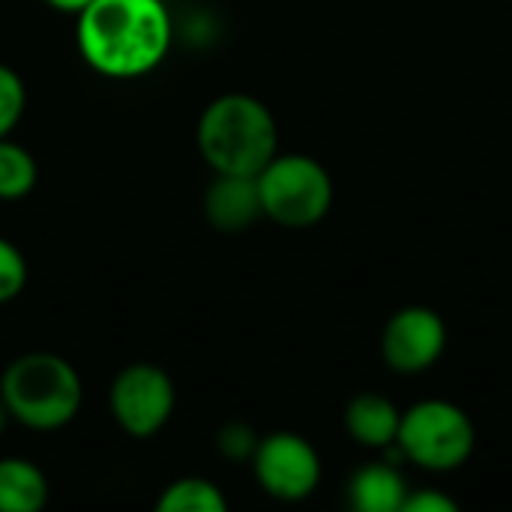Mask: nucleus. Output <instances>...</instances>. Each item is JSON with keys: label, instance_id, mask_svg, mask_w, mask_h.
Returning <instances> with one entry per match:
<instances>
[{"label": "nucleus", "instance_id": "f257e3e1", "mask_svg": "<svg viewBox=\"0 0 512 512\" xmlns=\"http://www.w3.org/2000/svg\"><path fill=\"white\" fill-rule=\"evenodd\" d=\"M174 24L162 0H90L75 15V45L105 78H141L171 48Z\"/></svg>", "mask_w": 512, "mask_h": 512}, {"label": "nucleus", "instance_id": "f03ea898", "mask_svg": "<svg viewBox=\"0 0 512 512\" xmlns=\"http://www.w3.org/2000/svg\"><path fill=\"white\" fill-rule=\"evenodd\" d=\"M195 141L213 174L258 177L279 153V126L258 96L222 93L201 111Z\"/></svg>", "mask_w": 512, "mask_h": 512}, {"label": "nucleus", "instance_id": "7ed1b4c3", "mask_svg": "<svg viewBox=\"0 0 512 512\" xmlns=\"http://www.w3.org/2000/svg\"><path fill=\"white\" fill-rule=\"evenodd\" d=\"M0 399L9 417L24 429L57 432L78 417L84 384L66 357L51 351H30L3 369Z\"/></svg>", "mask_w": 512, "mask_h": 512}, {"label": "nucleus", "instance_id": "20e7f679", "mask_svg": "<svg viewBox=\"0 0 512 512\" xmlns=\"http://www.w3.org/2000/svg\"><path fill=\"white\" fill-rule=\"evenodd\" d=\"M255 180L264 216L291 231L324 222L336 198L330 171L306 153H276Z\"/></svg>", "mask_w": 512, "mask_h": 512}, {"label": "nucleus", "instance_id": "39448f33", "mask_svg": "<svg viewBox=\"0 0 512 512\" xmlns=\"http://www.w3.org/2000/svg\"><path fill=\"white\" fill-rule=\"evenodd\" d=\"M399 450L408 465L432 474H450L468 465L477 447V429L465 408L447 399H423L402 411Z\"/></svg>", "mask_w": 512, "mask_h": 512}, {"label": "nucleus", "instance_id": "423d86ee", "mask_svg": "<svg viewBox=\"0 0 512 512\" xmlns=\"http://www.w3.org/2000/svg\"><path fill=\"white\" fill-rule=\"evenodd\" d=\"M177 390L171 375L156 363H132L117 372L108 390L114 423L132 438H153L174 414Z\"/></svg>", "mask_w": 512, "mask_h": 512}, {"label": "nucleus", "instance_id": "0eeeda50", "mask_svg": "<svg viewBox=\"0 0 512 512\" xmlns=\"http://www.w3.org/2000/svg\"><path fill=\"white\" fill-rule=\"evenodd\" d=\"M252 471L258 486L285 504L306 501L321 483V456L297 432H273L258 441L252 456Z\"/></svg>", "mask_w": 512, "mask_h": 512}, {"label": "nucleus", "instance_id": "6e6552de", "mask_svg": "<svg viewBox=\"0 0 512 512\" xmlns=\"http://www.w3.org/2000/svg\"><path fill=\"white\" fill-rule=\"evenodd\" d=\"M447 351V324L429 306H405L381 333V357L396 375H423Z\"/></svg>", "mask_w": 512, "mask_h": 512}, {"label": "nucleus", "instance_id": "1a4fd4ad", "mask_svg": "<svg viewBox=\"0 0 512 512\" xmlns=\"http://www.w3.org/2000/svg\"><path fill=\"white\" fill-rule=\"evenodd\" d=\"M264 216L258 180L243 174H216L204 192V219L213 231L240 234Z\"/></svg>", "mask_w": 512, "mask_h": 512}, {"label": "nucleus", "instance_id": "9d476101", "mask_svg": "<svg viewBox=\"0 0 512 512\" xmlns=\"http://www.w3.org/2000/svg\"><path fill=\"white\" fill-rule=\"evenodd\" d=\"M402 411L381 393H357L345 408V429L348 435L369 450H384L399 435Z\"/></svg>", "mask_w": 512, "mask_h": 512}, {"label": "nucleus", "instance_id": "9b49d317", "mask_svg": "<svg viewBox=\"0 0 512 512\" xmlns=\"http://www.w3.org/2000/svg\"><path fill=\"white\" fill-rule=\"evenodd\" d=\"M408 492V480L396 465L369 462L351 477L348 504L357 512H402Z\"/></svg>", "mask_w": 512, "mask_h": 512}, {"label": "nucleus", "instance_id": "f8f14e48", "mask_svg": "<svg viewBox=\"0 0 512 512\" xmlns=\"http://www.w3.org/2000/svg\"><path fill=\"white\" fill-rule=\"evenodd\" d=\"M48 477L21 456L0 459V512H39L48 504Z\"/></svg>", "mask_w": 512, "mask_h": 512}, {"label": "nucleus", "instance_id": "ddd939ff", "mask_svg": "<svg viewBox=\"0 0 512 512\" xmlns=\"http://www.w3.org/2000/svg\"><path fill=\"white\" fill-rule=\"evenodd\" d=\"M159 512H225L228 498L213 480L204 477H180L168 483L156 501Z\"/></svg>", "mask_w": 512, "mask_h": 512}, {"label": "nucleus", "instance_id": "4468645a", "mask_svg": "<svg viewBox=\"0 0 512 512\" xmlns=\"http://www.w3.org/2000/svg\"><path fill=\"white\" fill-rule=\"evenodd\" d=\"M39 165L33 153L12 138H0V201H18L33 192Z\"/></svg>", "mask_w": 512, "mask_h": 512}, {"label": "nucleus", "instance_id": "2eb2a0df", "mask_svg": "<svg viewBox=\"0 0 512 512\" xmlns=\"http://www.w3.org/2000/svg\"><path fill=\"white\" fill-rule=\"evenodd\" d=\"M24 108H27L24 78L12 66L0 63V138H9L15 132V126L24 117Z\"/></svg>", "mask_w": 512, "mask_h": 512}, {"label": "nucleus", "instance_id": "dca6fc26", "mask_svg": "<svg viewBox=\"0 0 512 512\" xmlns=\"http://www.w3.org/2000/svg\"><path fill=\"white\" fill-rule=\"evenodd\" d=\"M27 285V258L21 255V249L0 237V303L15 300Z\"/></svg>", "mask_w": 512, "mask_h": 512}, {"label": "nucleus", "instance_id": "f3484780", "mask_svg": "<svg viewBox=\"0 0 512 512\" xmlns=\"http://www.w3.org/2000/svg\"><path fill=\"white\" fill-rule=\"evenodd\" d=\"M258 435L252 426L246 423H225L216 435V450L231 459V462H252L255 450H258Z\"/></svg>", "mask_w": 512, "mask_h": 512}, {"label": "nucleus", "instance_id": "a211bd4d", "mask_svg": "<svg viewBox=\"0 0 512 512\" xmlns=\"http://www.w3.org/2000/svg\"><path fill=\"white\" fill-rule=\"evenodd\" d=\"M459 504L453 498H447L444 492L435 489H423V492H408L402 512H456Z\"/></svg>", "mask_w": 512, "mask_h": 512}, {"label": "nucleus", "instance_id": "6ab92c4d", "mask_svg": "<svg viewBox=\"0 0 512 512\" xmlns=\"http://www.w3.org/2000/svg\"><path fill=\"white\" fill-rule=\"evenodd\" d=\"M51 9H57V12H66V15H78L90 0H45Z\"/></svg>", "mask_w": 512, "mask_h": 512}, {"label": "nucleus", "instance_id": "aec40b11", "mask_svg": "<svg viewBox=\"0 0 512 512\" xmlns=\"http://www.w3.org/2000/svg\"><path fill=\"white\" fill-rule=\"evenodd\" d=\"M9 420H12V417H9V411H6V405H3V399H0V435L6 432Z\"/></svg>", "mask_w": 512, "mask_h": 512}]
</instances>
